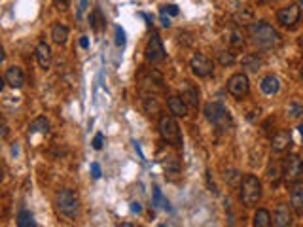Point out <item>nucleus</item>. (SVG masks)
Returning <instances> with one entry per match:
<instances>
[{"label":"nucleus","instance_id":"obj_1","mask_svg":"<svg viewBox=\"0 0 303 227\" xmlns=\"http://www.w3.org/2000/svg\"><path fill=\"white\" fill-rule=\"evenodd\" d=\"M250 40L258 49L271 51L280 44V34L277 29H273L266 21H260L250 27Z\"/></svg>","mask_w":303,"mask_h":227},{"label":"nucleus","instance_id":"obj_2","mask_svg":"<svg viewBox=\"0 0 303 227\" xmlns=\"http://www.w3.org/2000/svg\"><path fill=\"white\" fill-rule=\"evenodd\" d=\"M55 206L59 214L65 216L67 220H76V216L80 212V197L72 190H61L55 195Z\"/></svg>","mask_w":303,"mask_h":227},{"label":"nucleus","instance_id":"obj_3","mask_svg":"<svg viewBox=\"0 0 303 227\" xmlns=\"http://www.w3.org/2000/svg\"><path fill=\"white\" fill-rule=\"evenodd\" d=\"M239 190H241V203L244 206H254L262 199V182L254 174H246Z\"/></svg>","mask_w":303,"mask_h":227},{"label":"nucleus","instance_id":"obj_4","mask_svg":"<svg viewBox=\"0 0 303 227\" xmlns=\"http://www.w3.org/2000/svg\"><path fill=\"white\" fill-rule=\"evenodd\" d=\"M205 118L222 131H228L233 127V120H231L230 112L222 102H208L205 106Z\"/></svg>","mask_w":303,"mask_h":227},{"label":"nucleus","instance_id":"obj_5","mask_svg":"<svg viewBox=\"0 0 303 227\" xmlns=\"http://www.w3.org/2000/svg\"><path fill=\"white\" fill-rule=\"evenodd\" d=\"M159 134H161V138L165 140V142L172 144V146H182V134H180V129H178V123L174 120V116L170 114H163L161 118H159Z\"/></svg>","mask_w":303,"mask_h":227},{"label":"nucleus","instance_id":"obj_6","mask_svg":"<svg viewBox=\"0 0 303 227\" xmlns=\"http://www.w3.org/2000/svg\"><path fill=\"white\" fill-rule=\"evenodd\" d=\"M228 91L230 95H233L235 98H244L250 91V82H248V76L244 72H237L233 74L230 80H228Z\"/></svg>","mask_w":303,"mask_h":227},{"label":"nucleus","instance_id":"obj_7","mask_svg":"<svg viewBox=\"0 0 303 227\" xmlns=\"http://www.w3.org/2000/svg\"><path fill=\"white\" fill-rule=\"evenodd\" d=\"M144 57H146V61L152 63V65H158V63H163V61H165V48H163V42H161L159 34L150 36V40H148L146 49H144Z\"/></svg>","mask_w":303,"mask_h":227},{"label":"nucleus","instance_id":"obj_8","mask_svg":"<svg viewBox=\"0 0 303 227\" xmlns=\"http://www.w3.org/2000/svg\"><path fill=\"white\" fill-rule=\"evenodd\" d=\"M190 68L197 78H206V76H210L214 72V63L203 53H195L192 61H190Z\"/></svg>","mask_w":303,"mask_h":227},{"label":"nucleus","instance_id":"obj_9","mask_svg":"<svg viewBox=\"0 0 303 227\" xmlns=\"http://www.w3.org/2000/svg\"><path fill=\"white\" fill-rule=\"evenodd\" d=\"M300 17H302V8L298 4H288V6L280 8L279 12H277V21L282 27H288V29L296 27V23L300 21Z\"/></svg>","mask_w":303,"mask_h":227},{"label":"nucleus","instance_id":"obj_10","mask_svg":"<svg viewBox=\"0 0 303 227\" xmlns=\"http://www.w3.org/2000/svg\"><path fill=\"white\" fill-rule=\"evenodd\" d=\"M303 174V161L300 156H288L282 165V176L286 180H294Z\"/></svg>","mask_w":303,"mask_h":227},{"label":"nucleus","instance_id":"obj_11","mask_svg":"<svg viewBox=\"0 0 303 227\" xmlns=\"http://www.w3.org/2000/svg\"><path fill=\"white\" fill-rule=\"evenodd\" d=\"M290 206L296 214H303V180H296L292 184Z\"/></svg>","mask_w":303,"mask_h":227},{"label":"nucleus","instance_id":"obj_12","mask_svg":"<svg viewBox=\"0 0 303 227\" xmlns=\"http://www.w3.org/2000/svg\"><path fill=\"white\" fill-rule=\"evenodd\" d=\"M4 82L13 87V89H21L25 85V74L19 66H10L4 72Z\"/></svg>","mask_w":303,"mask_h":227},{"label":"nucleus","instance_id":"obj_13","mask_svg":"<svg viewBox=\"0 0 303 227\" xmlns=\"http://www.w3.org/2000/svg\"><path fill=\"white\" fill-rule=\"evenodd\" d=\"M167 106H169V112L174 118H186L188 116V102L184 100V97H169Z\"/></svg>","mask_w":303,"mask_h":227},{"label":"nucleus","instance_id":"obj_14","mask_svg":"<svg viewBox=\"0 0 303 227\" xmlns=\"http://www.w3.org/2000/svg\"><path fill=\"white\" fill-rule=\"evenodd\" d=\"M34 57H36L40 68L48 70L49 66H51V48L46 42H38L36 49H34Z\"/></svg>","mask_w":303,"mask_h":227},{"label":"nucleus","instance_id":"obj_15","mask_svg":"<svg viewBox=\"0 0 303 227\" xmlns=\"http://www.w3.org/2000/svg\"><path fill=\"white\" fill-rule=\"evenodd\" d=\"M292 206L288 204L280 203L275 210V220H273V226L275 227H288L292 226V212H290Z\"/></svg>","mask_w":303,"mask_h":227},{"label":"nucleus","instance_id":"obj_16","mask_svg":"<svg viewBox=\"0 0 303 227\" xmlns=\"http://www.w3.org/2000/svg\"><path fill=\"white\" fill-rule=\"evenodd\" d=\"M260 89H262L264 95H275V93H279V89H280L279 78L273 76V74H267L266 78L262 80V84H260Z\"/></svg>","mask_w":303,"mask_h":227},{"label":"nucleus","instance_id":"obj_17","mask_svg":"<svg viewBox=\"0 0 303 227\" xmlns=\"http://www.w3.org/2000/svg\"><path fill=\"white\" fill-rule=\"evenodd\" d=\"M290 132L288 131H279L275 136H273V140H271V148H273V152H284V150H288V146H290Z\"/></svg>","mask_w":303,"mask_h":227},{"label":"nucleus","instance_id":"obj_18","mask_svg":"<svg viewBox=\"0 0 303 227\" xmlns=\"http://www.w3.org/2000/svg\"><path fill=\"white\" fill-rule=\"evenodd\" d=\"M264 66V59L258 53H248L246 57H242V68H246L248 72H258Z\"/></svg>","mask_w":303,"mask_h":227},{"label":"nucleus","instance_id":"obj_19","mask_svg":"<svg viewBox=\"0 0 303 227\" xmlns=\"http://www.w3.org/2000/svg\"><path fill=\"white\" fill-rule=\"evenodd\" d=\"M51 38H53V42L57 44V46H65L67 44V40H68V27H65V25H53V29H51Z\"/></svg>","mask_w":303,"mask_h":227},{"label":"nucleus","instance_id":"obj_20","mask_svg":"<svg viewBox=\"0 0 303 227\" xmlns=\"http://www.w3.org/2000/svg\"><path fill=\"white\" fill-rule=\"evenodd\" d=\"M252 224L254 227H269L273 224V220H271V214H269V210L266 208H258L254 214V220H252Z\"/></svg>","mask_w":303,"mask_h":227},{"label":"nucleus","instance_id":"obj_21","mask_svg":"<svg viewBox=\"0 0 303 227\" xmlns=\"http://www.w3.org/2000/svg\"><path fill=\"white\" fill-rule=\"evenodd\" d=\"M159 161L163 163V167H165V170L167 172H180V161H178V157L174 156V154H170V152H167V156H165V159H161L159 157Z\"/></svg>","mask_w":303,"mask_h":227},{"label":"nucleus","instance_id":"obj_22","mask_svg":"<svg viewBox=\"0 0 303 227\" xmlns=\"http://www.w3.org/2000/svg\"><path fill=\"white\" fill-rule=\"evenodd\" d=\"M29 132L31 134H34V132H42V134H48L49 132V123H48V120L46 118H36V120L33 121L31 125H29Z\"/></svg>","mask_w":303,"mask_h":227},{"label":"nucleus","instance_id":"obj_23","mask_svg":"<svg viewBox=\"0 0 303 227\" xmlns=\"http://www.w3.org/2000/svg\"><path fill=\"white\" fill-rule=\"evenodd\" d=\"M184 100L188 102V106H194L197 108L199 104V91H197V87L194 85H186V93H184Z\"/></svg>","mask_w":303,"mask_h":227},{"label":"nucleus","instance_id":"obj_24","mask_svg":"<svg viewBox=\"0 0 303 227\" xmlns=\"http://www.w3.org/2000/svg\"><path fill=\"white\" fill-rule=\"evenodd\" d=\"M233 19H235V23L237 25H250L254 23L252 19H254V13L252 10H248V8H242L241 12H237L233 15Z\"/></svg>","mask_w":303,"mask_h":227},{"label":"nucleus","instance_id":"obj_25","mask_svg":"<svg viewBox=\"0 0 303 227\" xmlns=\"http://www.w3.org/2000/svg\"><path fill=\"white\" fill-rule=\"evenodd\" d=\"M17 226L19 227H36L34 216L31 214L29 210H19V214H17Z\"/></svg>","mask_w":303,"mask_h":227},{"label":"nucleus","instance_id":"obj_26","mask_svg":"<svg viewBox=\"0 0 303 227\" xmlns=\"http://www.w3.org/2000/svg\"><path fill=\"white\" fill-rule=\"evenodd\" d=\"M286 112H288V116H290V118H294V120H300V118L303 116V104L300 102V100H296V98H294L290 104H288V110H286Z\"/></svg>","mask_w":303,"mask_h":227},{"label":"nucleus","instance_id":"obj_27","mask_svg":"<svg viewBox=\"0 0 303 227\" xmlns=\"http://www.w3.org/2000/svg\"><path fill=\"white\" fill-rule=\"evenodd\" d=\"M226 182L230 184L231 188L241 186V172H239L237 168H230V170H226Z\"/></svg>","mask_w":303,"mask_h":227},{"label":"nucleus","instance_id":"obj_28","mask_svg":"<svg viewBox=\"0 0 303 227\" xmlns=\"http://www.w3.org/2000/svg\"><path fill=\"white\" fill-rule=\"evenodd\" d=\"M102 23H104V19H102V13H101V10H93L91 15H89V25H91V29H93L95 32H99V31H101V25Z\"/></svg>","mask_w":303,"mask_h":227},{"label":"nucleus","instance_id":"obj_29","mask_svg":"<svg viewBox=\"0 0 303 227\" xmlns=\"http://www.w3.org/2000/svg\"><path fill=\"white\" fill-rule=\"evenodd\" d=\"M218 63L222 66H231L235 63V53L233 51H222V53H218Z\"/></svg>","mask_w":303,"mask_h":227},{"label":"nucleus","instance_id":"obj_30","mask_svg":"<svg viewBox=\"0 0 303 227\" xmlns=\"http://www.w3.org/2000/svg\"><path fill=\"white\" fill-rule=\"evenodd\" d=\"M114 32H116V46H118V48H123V46H125V31H123L121 27H116Z\"/></svg>","mask_w":303,"mask_h":227},{"label":"nucleus","instance_id":"obj_31","mask_svg":"<svg viewBox=\"0 0 303 227\" xmlns=\"http://www.w3.org/2000/svg\"><path fill=\"white\" fill-rule=\"evenodd\" d=\"M91 144H93V148H95V150H101V148H102V144H104V134H102V132H97Z\"/></svg>","mask_w":303,"mask_h":227},{"label":"nucleus","instance_id":"obj_32","mask_svg":"<svg viewBox=\"0 0 303 227\" xmlns=\"http://www.w3.org/2000/svg\"><path fill=\"white\" fill-rule=\"evenodd\" d=\"M101 174H102L101 165H99V163H91V176H93V180H99L101 178Z\"/></svg>","mask_w":303,"mask_h":227},{"label":"nucleus","instance_id":"obj_33","mask_svg":"<svg viewBox=\"0 0 303 227\" xmlns=\"http://www.w3.org/2000/svg\"><path fill=\"white\" fill-rule=\"evenodd\" d=\"M231 44H233V46H242V44H244V40L241 38V32H239V31H233V38H231Z\"/></svg>","mask_w":303,"mask_h":227},{"label":"nucleus","instance_id":"obj_34","mask_svg":"<svg viewBox=\"0 0 303 227\" xmlns=\"http://www.w3.org/2000/svg\"><path fill=\"white\" fill-rule=\"evenodd\" d=\"M163 10L169 13V15H172V17H174V15H178V8H176L174 4H169V6H165Z\"/></svg>","mask_w":303,"mask_h":227},{"label":"nucleus","instance_id":"obj_35","mask_svg":"<svg viewBox=\"0 0 303 227\" xmlns=\"http://www.w3.org/2000/svg\"><path fill=\"white\" fill-rule=\"evenodd\" d=\"M161 25H163V27H170V19L167 17V12H165V10H161Z\"/></svg>","mask_w":303,"mask_h":227},{"label":"nucleus","instance_id":"obj_36","mask_svg":"<svg viewBox=\"0 0 303 227\" xmlns=\"http://www.w3.org/2000/svg\"><path fill=\"white\" fill-rule=\"evenodd\" d=\"M131 212H135V214H140V212H142V206H140V203H131Z\"/></svg>","mask_w":303,"mask_h":227},{"label":"nucleus","instance_id":"obj_37","mask_svg":"<svg viewBox=\"0 0 303 227\" xmlns=\"http://www.w3.org/2000/svg\"><path fill=\"white\" fill-rule=\"evenodd\" d=\"M80 46H82V48H84V49L89 48V40H87L85 36H82V38H80Z\"/></svg>","mask_w":303,"mask_h":227},{"label":"nucleus","instance_id":"obj_38","mask_svg":"<svg viewBox=\"0 0 303 227\" xmlns=\"http://www.w3.org/2000/svg\"><path fill=\"white\" fill-rule=\"evenodd\" d=\"M85 8H87V0H80V8H78V10H80V15L85 12Z\"/></svg>","mask_w":303,"mask_h":227},{"label":"nucleus","instance_id":"obj_39","mask_svg":"<svg viewBox=\"0 0 303 227\" xmlns=\"http://www.w3.org/2000/svg\"><path fill=\"white\" fill-rule=\"evenodd\" d=\"M6 136H8V127L2 125V138H6Z\"/></svg>","mask_w":303,"mask_h":227},{"label":"nucleus","instance_id":"obj_40","mask_svg":"<svg viewBox=\"0 0 303 227\" xmlns=\"http://www.w3.org/2000/svg\"><path fill=\"white\" fill-rule=\"evenodd\" d=\"M298 131H300V134H302V138H303V123H300V127H298Z\"/></svg>","mask_w":303,"mask_h":227},{"label":"nucleus","instance_id":"obj_41","mask_svg":"<svg viewBox=\"0 0 303 227\" xmlns=\"http://www.w3.org/2000/svg\"><path fill=\"white\" fill-rule=\"evenodd\" d=\"M298 2H300V6H302V8H303V0H298Z\"/></svg>","mask_w":303,"mask_h":227},{"label":"nucleus","instance_id":"obj_42","mask_svg":"<svg viewBox=\"0 0 303 227\" xmlns=\"http://www.w3.org/2000/svg\"><path fill=\"white\" fill-rule=\"evenodd\" d=\"M302 80H303V72H302Z\"/></svg>","mask_w":303,"mask_h":227}]
</instances>
